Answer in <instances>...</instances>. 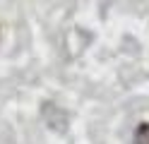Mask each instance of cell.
Returning a JSON list of instances; mask_svg holds the SVG:
<instances>
[{"instance_id": "6da1fadb", "label": "cell", "mask_w": 149, "mask_h": 144, "mask_svg": "<svg viewBox=\"0 0 149 144\" xmlns=\"http://www.w3.org/2000/svg\"><path fill=\"white\" fill-rule=\"evenodd\" d=\"M135 144H149V122H142L135 130Z\"/></svg>"}]
</instances>
